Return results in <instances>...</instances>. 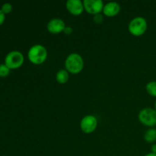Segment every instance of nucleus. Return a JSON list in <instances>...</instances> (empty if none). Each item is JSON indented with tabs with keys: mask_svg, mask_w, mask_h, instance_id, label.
I'll return each instance as SVG.
<instances>
[{
	"mask_svg": "<svg viewBox=\"0 0 156 156\" xmlns=\"http://www.w3.org/2000/svg\"><path fill=\"white\" fill-rule=\"evenodd\" d=\"M24 56L18 50H12L7 53L5 57V64L12 69H18L24 64Z\"/></svg>",
	"mask_w": 156,
	"mask_h": 156,
	"instance_id": "nucleus-4",
	"label": "nucleus"
},
{
	"mask_svg": "<svg viewBox=\"0 0 156 156\" xmlns=\"http://www.w3.org/2000/svg\"><path fill=\"white\" fill-rule=\"evenodd\" d=\"M145 141L149 143H153L156 141V129L149 128L144 134Z\"/></svg>",
	"mask_w": 156,
	"mask_h": 156,
	"instance_id": "nucleus-12",
	"label": "nucleus"
},
{
	"mask_svg": "<svg viewBox=\"0 0 156 156\" xmlns=\"http://www.w3.org/2000/svg\"><path fill=\"white\" fill-rule=\"evenodd\" d=\"M84 65L83 58L77 53H70L65 60V69L73 75L80 73L83 70Z\"/></svg>",
	"mask_w": 156,
	"mask_h": 156,
	"instance_id": "nucleus-1",
	"label": "nucleus"
},
{
	"mask_svg": "<svg viewBox=\"0 0 156 156\" xmlns=\"http://www.w3.org/2000/svg\"><path fill=\"white\" fill-rule=\"evenodd\" d=\"M98 126V120L94 115H86L80 122V128L84 133H92Z\"/></svg>",
	"mask_w": 156,
	"mask_h": 156,
	"instance_id": "nucleus-6",
	"label": "nucleus"
},
{
	"mask_svg": "<svg viewBox=\"0 0 156 156\" xmlns=\"http://www.w3.org/2000/svg\"><path fill=\"white\" fill-rule=\"evenodd\" d=\"M148 23L146 18L138 16L133 18L128 24V30L134 37H141L146 32Z\"/></svg>",
	"mask_w": 156,
	"mask_h": 156,
	"instance_id": "nucleus-3",
	"label": "nucleus"
},
{
	"mask_svg": "<svg viewBox=\"0 0 156 156\" xmlns=\"http://www.w3.org/2000/svg\"><path fill=\"white\" fill-rule=\"evenodd\" d=\"M48 52L46 47L41 44H35L29 49L27 58L31 63L34 65H41L47 59Z\"/></svg>",
	"mask_w": 156,
	"mask_h": 156,
	"instance_id": "nucleus-2",
	"label": "nucleus"
},
{
	"mask_svg": "<svg viewBox=\"0 0 156 156\" xmlns=\"http://www.w3.org/2000/svg\"><path fill=\"white\" fill-rule=\"evenodd\" d=\"M73 28H72L71 27H69V26H66V28H65V30H64V31H63V33L65 34H66V35H69V34H71L72 33H73Z\"/></svg>",
	"mask_w": 156,
	"mask_h": 156,
	"instance_id": "nucleus-18",
	"label": "nucleus"
},
{
	"mask_svg": "<svg viewBox=\"0 0 156 156\" xmlns=\"http://www.w3.org/2000/svg\"><path fill=\"white\" fill-rule=\"evenodd\" d=\"M5 20V15L3 13L2 11L0 9V26L4 23Z\"/></svg>",
	"mask_w": 156,
	"mask_h": 156,
	"instance_id": "nucleus-17",
	"label": "nucleus"
},
{
	"mask_svg": "<svg viewBox=\"0 0 156 156\" xmlns=\"http://www.w3.org/2000/svg\"><path fill=\"white\" fill-rule=\"evenodd\" d=\"M139 121L149 127L156 126V111L155 108H146L142 109L138 114Z\"/></svg>",
	"mask_w": 156,
	"mask_h": 156,
	"instance_id": "nucleus-5",
	"label": "nucleus"
},
{
	"mask_svg": "<svg viewBox=\"0 0 156 156\" xmlns=\"http://www.w3.org/2000/svg\"><path fill=\"white\" fill-rule=\"evenodd\" d=\"M11 69L5 63L0 64V77H7L10 74Z\"/></svg>",
	"mask_w": 156,
	"mask_h": 156,
	"instance_id": "nucleus-14",
	"label": "nucleus"
},
{
	"mask_svg": "<svg viewBox=\"0 0 156 156\" xmlns=\"http://www.w3.org/2000/svg\"><path fill=\"white\" fill-rule=\"evenodd\" d=\"M155 110L156 111V101H155Z\"/></svg>",
	"mask_w": 156,
	"mask_h": 156,
	"instance_id": "nucleus-21",
	"label": "nucleus"
},
{
	"mask_svg": "<svg viewBox=\"0 0 156 156\" xmlns=\"http://www.w3.org/2000/svg\"><path fill=\"white\" fill-rule=\"evenodd\" d=\"M146 90L149 95L156 98V81L148 82L146 85Z\"/></svg>",
	"mask_w": 156,
	"mask_h": 156,
	"instance_id": "nucleus-13",
	"label": "nucleus"
},
{
	"mask_svg": "<svg viewBox=\"0 0 156 156\" xmlns=\"http://www.w3.org/2000/svg\"><path fill=\"white\" fill-rule=\"evenodd\" d=\"M69 79V73L66 69H60L56 73V80L59 84H66Z\"/></svg>",
	"mask_w": 156,
	"mask_h": 156,
	"instance_id": "nucleus-11",
	"label": "nucleus"
},
{
	"mask_svg": "<svg viewBox=\"0 0 156 156\" xmlns=\"http://www.w3.org/2000/svg\"><path fill=\"white\" fill-rule=\"evenodd\" d=\"M151 152H152V153L154 154H156V143L152 145V147H151Z\"/></svg>",
	"mask_w": 156,
	"mask_h": 156,
	"instance_id": "nucleus-19",
	"label": "nucleus"
},
{
	"mask_svg": "<svg viewBox=\"0 0 156 156\" xmlns=\"http://www.w3.org/2000/svg\"><path fill=\"white\" fill-rule=\"evenodd\" d=\"M93 19H94V21L96 23V24H100L103 22L104 17L101 14H98V15H94V18H93Z\"/></svg>",
	"mask_w": 156,
	"mask_h": 156,
	"instance_id": "nucleus-16",
	"label": "nucleus"
},
{
	"mask_svg": "<svg viewBox=\"0 0 156 156\" xmlns=\"http://www.w3.org/2000/svg\"><path fill=\"white\" fill-rule=\"evenodd\" d=\"M83 5L85 12L93 15L101 14L105 6L101 0H85L83 1Z\"/></svg>",
	"mask_w": 156,
	"mask_h": 156,
	"instance_id": "nucleus-7",
	"label": "nucleus"
},
{
	"mask_svg": "<svg viewBox=\"0 0 156 156\" xmlns=\"http://www.w3.org/2000/svg\"><path fill=\"white\" fill-rule=\"evenodd\" d=\"M66 8L69 14L74 16L81 15L85 10L83 2L81 0H68L66 3Z\"/></svg>",
	"mask_w": 156,
	"mask_h": 156,
	"instance_id": "nucleus-9",
	"label": "nucleus"
},
{
	"mask_svg": "<svg viewBox=\"0 0 156 156\" xmlns=\"http://www.w3.org/2000/svg\"><path fill=\"white\" fill-rule=\"evenodd\" d=\"M66 27V26L63 20L59 18H52L47 24V30L52 34H59L60 33H63Z\"/></svg>",
	"mask_w": 156,
	"mask_h": 156,
	"instance_id": "nucleus-8",
	"label": "nucleus"
},
{
	"mask_svg": "<svg viewBox=\"0 0 156 156\" xmlns=\"http://www.w3.org/2000/svg\"><path fill=\"white\" fill-rule=\"evenodd\" d=\"M144 156H156V154L152 153V152H149V153L146 154V155H144Z\"/></svg>",
	"mask_w": 156,
	"mask_h": 156,
	"instance_id": "nucleus-20",
	"label": "nucleus"
},
{
	"mask_svg": "<svg viewBox=\"0 0 156 156\" xmlns=\"http://www.w3.org/2000/svg\"><path fill=\"white\" fill-rule=\"evenodd\" d=\"M1 9V10L3 12V13L6 15L12 12V10H13V6H12V5L11 4V3L6 2V3H4V4L2 5L1 9Z\"/></svg>",
	"mask_w": 156,
	"mask_h": 156,
	"instance_id": "nucleus-15",
	"label": "nucleus"
},
{
	"mask_svg": "<svg viewBox=\"0 0 156 156\" xmlns=\"http://www.w3.org/2000/svg\"><path fill=\"white\" fill-rule=\"evenodd\" d=\"M120 12V5L116 2H109L106 3L104 6L103 14L104 15L109 18L116 16Z\"/></svg>",
	"mask_w": 156,
	"mask_h": 156,
	"instance_id": "nucleus-10",
	"label": "nucleus"
}]
</instances>
